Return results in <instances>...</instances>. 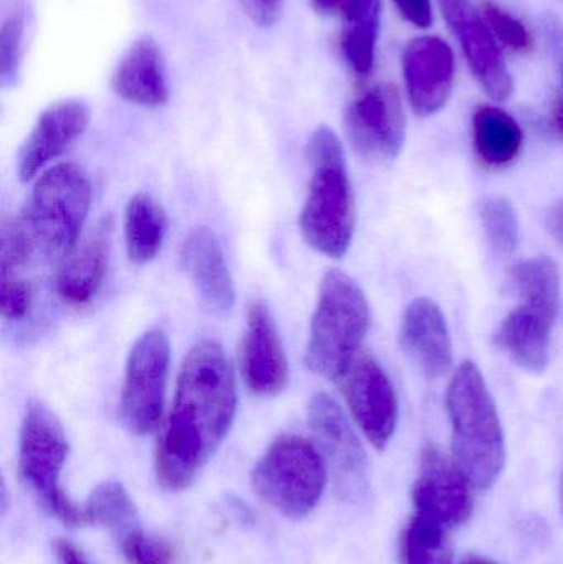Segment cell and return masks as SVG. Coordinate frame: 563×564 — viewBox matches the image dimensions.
<instances>
[{"mask_svg":"<svg viewBox=\"0 0 563 564\" xmlns=\"http://www.w3.org/2000/svg\"><path fill=\"white\" fill-rule=\"evenodd\" d=\"M234 368L218 341L205 338L188 351L178 371L174 403L155 449L162 489H187L214 456L237 414Z\"/></svg>","mask_w":563,"mask_h":564,"instance_id":"cell-1","label":"cell"},{"mask_svg":"<svg viewBox=\"0 0 563 564\" xmlns=\"http://www.w3.org/2000/svg\"><path fill=\"white\" fill-rule=\"evenodd\" d=\"M310 187L300 215V230L317 253L343 258L356 231V200L343 142L321 126L307 142Z\"/></svg>","mask_w":563,"mask_h":564,"instance_id":"cell-2","label":"cell"},{"mask_svg":"<svg viewBox=\"0 0 563 564\" xmlns=\"http://www.w3.org/2000/svg\"><path fill=\"white\" fill-rule=\"evenodd\" d=\"M452 423L453 459L473 486L489 489L506 464L505 431L481 370L473 361L459 365L446 391Z\"/></svg>","mask_w":563,"mask_h":564,"instance_id":"cell-3","label":"cell"},{"mask_svg":"<svg viewBox=\"0 0 563 564\" xmlns=\"http://www.w3.org/2000/svg\"><path fill=\"white\" fill-rule=\"evenodd\" d=\"M91 204V185L79 165H53L35 182L19 227L33 258L63 261L76 247Z\"/></svg>","mask_w":563,"mask_h":564,"instance_id":"cell-4","label":"cell"},{"mask_svg":"<svg viewBox=\"0 0 563 564\" xmlns=\"http://www.w3.org/2000/svg\"><path fill=\"white\" fill-rule=\"evenodd\" d=\"M370 318L362 288L343 271H327L311 321L306 367L327 380H340L359 357Z\"/></svg>","mask_w":563,"mask_h":564,"instance_id":"cell-5","label":"cell"},{"mask_svg":"<svg viewBox=\"0 0 563 564\" xmlns=\"http://www.w3.org/2000/svg\"><path fill=\"white\" fill-rule=\"evenodd\" d=\"M66 457L68 441L58 417L42 401L30 400L20 427V476L55 519L85 527L91 523L86 509L73 503L59 482Z\"/></svg>","mask_w":563,"mask_h":564,"instance_id":"cell-6","label":"cell"},{"mask_svg":"<svg viewBox=\"0 0 563 564\" xmlns=\"http://www.w3.org/2000/svg\"><path fill=\"white\" fill-rule=\"evenodd\" d=\"M255 492L288 519L310 516L326 489L327 470L317 447L296 434L273 441L251 476Z\"/></svg>","mask_w":563,"mask_h":564,"instance_id":"cell-7","label":"cell"},{"mask_svg":"<svg viewBox=\"0 0 563 564\" xmlns=\"http://www.w3.org/2000/svg\"><path fill=\"white\" fill-rule=\"evenodd\" d=\"M171 347L161 328H151L132 345L126 361L119 414L134 436L158 430L164 411Z\"/></svg>","mask_w":563,"mask_h":564,"instance_id":"cell-8","label":"cell"},{"mask_svg":"<svg viewBox=\"0 0 563 564\" xmlns=\"http://www.w3.org/2000/svg\"><path fill=\"white\" fill-rule=\"evenodd\" d=\"M350 144L366 161L387 162L402 152L405 115L399 91L377 85L350 102L346 115Z\"/></svg>","mask_w":563,"mask_h":564,"instance_id":"cell-9","label":"cell"},{"mask_svg":"<svg viewBox=\"0 0 563 564\" xmlns=\"http://www.w3.org/2000/svg\"><path fill=\"white\" fill-rule=\"evenodd\" d=\"M473 482L455 459L429 444L420 457L419 476L412 489L416 516L452 530L472 516Z\"/></svg>","mask_w":563,"mask_h":564,"instance_id":"cell-10","label":"cell"},{"mask_svg":"<svg viewBox=\"0 0 563 564\" xmlns=\"http://www.w3.org/2000/svg\"><path fill=\"white\" fill-rule=\"evenodd\" d=\"M347 408L376 449H386L399 424V398L392 381L372 357L359 355L340 378Z\"/></svg>","mask_w":563,"mask_h":564,"instance_id":"cell-11","label":"cell"},{"mask_svg":"<svg viewBox=\"0 0 563 564\" xmlns=\"http://www.w3.org/2000/svg\"><path fill=\"white\" fill-rule=\"evenodd\" d=\"M238 367L248 390L257 397H277L290 381L283 341L273 315L263 302H253L248 307L238 347Z\"/></svg>","mask_w":563,"mask_h":564,"instance_id":"cell-12","label":"cell"},{"mask_svg":"<svg viewBox=\"0 0 563 564\" xmlns=\"http://www.w3.org/2000/svg\"><path fill=\"white\" fill-rule=\"evenodd\" d=\"M439 3L486 95L495 101H506L512 95V78L478 10L469 0H439Z\"/></svg>","mask_w":563,"mask_h":564,"instance_id":"cell-13","label":"cell"},{"mask_svg":"<svg viewBox=\"0 0 563 564\" xmlns=\"http://www.w3.org/2000/svg\"><path fill=\"white\" fill-rule=\"evenodd\" d=\"M307 421L333 460L340 487L350 496H362L367 489L366 451L339 404L329 394H314L307 406Z\"/></svg>","mask_w":563,"mask_h":564,"instance_id":"cell-14","label":"cell"},{"mask_svg":"<svg viewBox=\"0 0 563 564\" xmlns=\"http://www.w3.org/2000/svg\"><path fill=\"white\" fill-rule=\"evenodd\" d=\"M88 124V106L79 99H63L46 108L20 148V181H32L50 162L65 154L85 134Z\"/></svg>","mask_w":563,"mask_h":564,"instance_id":"cell-15","label":"cell"},{"mask_svg":"<svg viewBox=\"0 0 563 564\" xmlns=\"http://www.w3.org/2000/svg\"><path fill=\"white\" fill-rule=\"evenodd\" d=\"M403 73L413 111L422 118L445 108L455 79V56L439 36H420L403 53Z\"/></svg>","mask_w":563,"mask_h":564,"instance_id":"cell-16","label":"cell"},{"mask_svg":"<svg viewBox=\"0 0 563 564\" xmlns=\"http://www.w3.org/2000/svg\"><path fill=\"white\" fill-rule=\"evenodd\" d=\"M402 348L430 380L445 377L453 367V344L442 308L432 299L410 302L400 327Z\"/></svg>","mask_w":563,"mask_h":564,"instance_id":"cell-17","label":"cell"},{"mask_svg":"<svg viewBox=\"0 0 563 564\" xmlns=\"http://www.w3.org/2000/svg\"><path fill=\"white\" fill-rule=\"evenodd\" d=\"M112 230L111 218H102L59 264L56 294L69 307H85L101 289L108 271Z\"/></svg>","mask_w":563,"mask_h":564,"instance_id":"cell-18","label":"cell"},{"mask_svg":"<svg viewBox=\"0 0 563 564\" xmlns=\"http://www.w3.org/2000/svg\"><path fill=\"white\" fill-rule=\"evenodd\" d=\"M182 268L194 282L202 301L218 314L230 312L235 302L234 280L220 241L207 227H197L182 245Z\"/></svg>","mask_w":563,"mask_h":564,"instance_id":"cell-19","label":"cell"},{"mask_svg":"<svg viewBox=\"0 0 563 564\" xmlns=\"http://www.w3.org/2000/svg\"><path fill=\"white\" fill-rule=\"evenodd\" d=\"M111 88L119 98L142 108H161L167 102L164 56L154 40H138L124 53L112 73Z\"/></svg>","mask_w":563,"mask_h":564,"instance_id":"cell-20","label":"cell"},{"mask_svg":"<svg viewBox=\"0 0 563 564\" xmlns=\"http://www.w3.org/2000/svg\"><path fill=\"white\" fill-rule=\"evenodd\" d=\"M555 322L551 315L531 305H519L499 325L496 344L519 367L531 373H542L548 368Z\"/></svg>","mask_w":563,"mask_h":564,"instance_id":"cell-21","label":"cell"},{"mask_svg":"<svg viewBox=\"0 0 563 564\" xmlns=\"http://www.w3.org/2000/svg\"><path fill=\"white\" fill-rule=\"evenodd\" d=\"M521 126L515 118L495 106H483L473 118V144L479 161L491 169L511 165L521 154Z\"/></svg>","mask_w":563,"mask_h":564,"instance_id":"cell-22","label":"cell"},{"mask_svg":"<svg viewBox=\"0 0 563 564\" xmlns=\"http://www.w3.org/2000/svg\"><path fill=\"white\" fill-rule=\"evenodd\" d=\"M167 234V215L151 195L138 194L126 205L124 238L129 260L148 264L158 258Z\"/></svg>","mask_w":563,"mask_h":564,"instance_id":"cell-23","label":"cell"},{"mask_svg":"<svg viewBox=\"0 0 563 564\" xmlns=\"http://www.w3.org/2000/svg\"><path fill=\"white\" fill-rule=\"evenodd\" d=\"M509 282L526 305L557 321L561 314V274L551 258L519 261L509 271Z\"/></svg>","mask_w":563,"mask_h":564,"instance_id":"cell-24","label":"cell"},{"mask_svg":"<svg viewBox=\"0 0 563 564\" xmlns=\"http://www.w3.org/2000/svg\"><path fill=\"white\" fill-rule=\"evenodd\" d=\"M340 48L347 65L357 76L372 73L380 29V0H364L346 17Z\"/></svg>","mask_w":563,"mask_h":564,"instance_id":"cell-25","label":"cell"},{"mask_svg":"<svg viewBox=\"0 0 563 564\" xmlns=\"http://www.w3.org/2000/svg\"><path fill=\"white\" fill-rule=\"evenodd\" d=\"M400 564H453L450 530L415 513L400 539Z\"/></svg>","mask_w":563,"mask_h":564,"instance_id":"cell-26","label":"cell"},{"mask_svg":"<svg viewBox=\"0 0 563 564\" xmlns=\"http://www.w3.org/2000/svg\"><path fill=\"white\" fill-rule=\"evenodd\" d=\"M85 509L89 522L106 527L119 540L139 529L134 503L121 484L105 482L96 487Z\"/></svg>","mask_w":563,"mask_h":564,"instance_id":"cell-27","label":"cell"},{"mask_svg":"<svg viewBox=\"0 0 563 564\" xmlns=\"http://www.w3.org/2000/svg\"><path fill=\"white\" fill-rule=\"evenodd\" d=\"M481 221L489 247L499 258L511 257L519 247V218L505 197H489L481 207Z\"/></svg>","mask_w":563,"mask_h":564,"instance_id":"cell-28","label":"cell"},{"mask_svg":"<svg viewBox=\"0 0 563 564\" xmlns=\"http://www.w3.org/2000/svg\"><path fill=\"white\" fill-rule=\"evenodd\" d=\"M121 549L129 564H177L178 552L172 543L148 535L141 529L132 530L121 539Z\"/></svg>","mask_w":563,"mask_h":564,"instance_id":"cell-29","label":"cell"},{"mask_svg":"<svg viewBox=\"0 0 563 564\" xmlns=\"http://www.w3.org/2000/svg\"><path fill=\"white\" fill-rule=\"evenodd\" d=\"M483 13H485L486 22L491 26L492 32L499 36L505 45L516 52H529L532 48V36L524 23L519 22L511 13L502 10L498 3L485 0L483 2Z\"/></svg>","mask_w":563,"mask_h":564,"instance_id":"cell-30","label":"cell"},{"mask_svg":"<svg viewBox=\"0 0 563 564\" xmlns=\"http://www.w3.org/2000/svg\"><path fill=\"white\" fill-rule=\"evenodd\" d=\"M23 19L13 13L3 22L0 32V76L3 85H12L19 76L22 59Z\"/></svg>","mask_w":563,"mask_h":564,"instance_id":"cell-31","label":"cell"},{"mask_svg":"<svg viewBox=\"0 0 563 564\" xmlns=\"http://www.w3.org/2000/svg\"><path fill=\"white\" fill-rule=\"evenodd\" d=\"M33 304L30 282L19 276L0 278V311L7 321H22Z\"/></svg>","mask_w":563,"mask_h":564,"instance_id":"cell-32","label":"cell"},{"mask_svg":"<svg viewBox=\"0 0 563 564\" xmlns=\"http://www.w3.org/2000/svg\"><path fill=\"white\" fill-rule=\"evenodd\" d=\"M286 0H241L245 12L258 26H273L283 13Z\"/></svg>","mask_w":563,"mask_h":564,"instance_id":"cell-33","label":"cell"},{"mask_svg":"<svg viewBox=\"0 0 563 564\" xmlns=\"http://www.w3.org/2000/svg\"><path fill=\"white\" fill-rule=\"evenodd\" d=\"M405 20L420 29L432 25L433 12L430 0H393Z\"/></svg>","mask_w":563,"mask_h":564,"instance_id":"cell-34","label":"cell"},{"mask_svg":"<svg viewBox=\"0 0 563 564\" xmlns=\"http://www.w3.org/2000/svg\"><path fill=\"white\" fill-rule=\"evenodd\" d=\"M317 12L326 15H340L346 19L364 0H311Z\"/></svg>","mask_w":563,"mask_h":564,"instance_id":"cell-35","label":"cell"},{"mask_svg":"<svg viewBox=\"0 0 563 564\" xmlns=\"http://www.w3.org/2000/svg\"><path fill=\"white\" fill-rule=\"evenodd\" d=\"M53 549H55L56 560L59 564H91L73 543L66 542V540H58Z\"/></svg>","mask_w":563,"mask_h":564,"instance_id":"cell-36","label":"cell"},{"mask_svg":"<svg viewBox=\"0 0 563 564\" xmlns=\"http://www.w3.org/2000/svg\"><path fill=\"white\" fill-rule=\"evenodd\" d=\"M549 228H551L552 237H554L557 243L561 245V248H563V200L551 212Z\"/></svg>","mask_w":563,"mask_h":564,"instance_id":"cell-37","label":"cell"},{"mask_svg":"<svg viewBox=\"0 0 563 564\" xmlns=\"http://www.w3.org/2000/svg\"><path fill=\"white\" fill-rule=\"evenodd\" d=\"M549 40H551L552 50H554L555 59H557L559 66L563 76V35L562 30L559 26H554V23L548 25Z\"/></svg>","mask_w":563,"mask_h":564,"instance_id":"cell-38","label":"cell"},{"mask_svg":"<svg viewBox=\"0 0 563 564\" xmlns=\"http://www.w3.org/2000/svg\"><path fill=\"white\" fill-rule=\"evenodd\" d=\"M551 124L554 131L563 138V101L559 102L552 111Z\"/></svg>","mask_w":563,"mask_h":564,"instance_id":"cell-39","label":"cell"},{"mask_svg":"<svg viewBox=\"0 0 563 564\" xmlns=\"http://www.w3.org/2000/svg\"><path fill=\"white\" fill-rule=\"evenodd\" d=\"M459 564H496V563L491 562V560L483 558V556L468 555V556H465V558H463L462 563H459Z\"/></svg>","mask_w":563,"mask_h":564,"instance_id":"cell-40","label":"cell"},{"mask_svg":"<svg viewBox=\"0 0 563 564\" xmlns=\"http://www.w3.org/2000/svg\"><path fill=\"white\" fill-rule=\"evenodd\" d=\"M561 506L563 512V467H562V476H561Z\"/></svg>","mask_w":563,"mask_h":564,"instance_id":"cell-41","label":"cell"}]
</instances>
